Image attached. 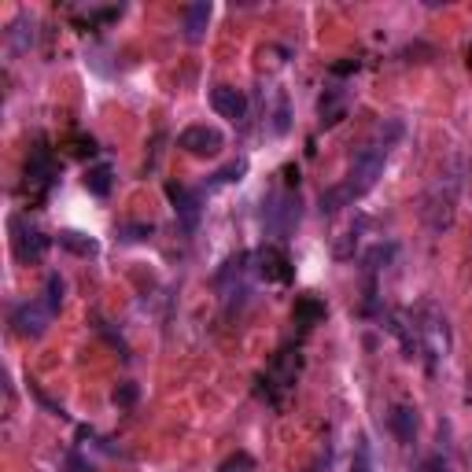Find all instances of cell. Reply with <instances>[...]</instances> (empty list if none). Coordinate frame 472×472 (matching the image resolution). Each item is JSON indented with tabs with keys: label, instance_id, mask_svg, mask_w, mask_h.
I'll return each instance as SVG.
<instances>
[{
	"label": "cell",
	"instance_id": "obj_27",
	"mask_svg": "<svg viewBox=\"0 0 472 472\" xmlns=\"http://www.w3.org/2000/svg\"><path fill=\"white\" fill-rule=\"evenodd\" d=\"M74 144H78V148H74L78 155H85V151L92 155V151H97V141H92V137H74Z\"/></svg>",
	"mask_w": 472,
	"mask_h": 472
},
{
	"label": "cell",
	"instance_id": "obj_16",
	"mask_svg": "<svg viewBox=\"0 0 472 472\" xmlns=\"http://www.w3.org/2000/svg\"><path fill=\"white\" fill-rule=\"evenodd\" d=\"M388 428L395 432V439H399L402 447H410L414 435H417V410H414V406H391Z\"/></svg>",
	"mask_w": 472,
	"mask_h": 472
},
{
	"label": "cell",
	"instance_id": "obj_18",
	"mask_svg": "<svg viewBox=\"0 0 472 472\" xmlns=\"http://www.w3.org/2000/svg\"><path fill=\"white\" fill-rule=\"evenodd\" d=\"M56 244L67 247V251H74V255H82V259H89V255H97V251H100V240H92V236H85V233H78V229L56 233Z\"/></svg>",
	"mask_w": 472,
	"mask_h": 472
},
{
	"label": "cell",
	"instance_id": "obj_14",
	"mask_svg": "<svg viewBox=\"0 0 472 472\" xmlns=\"http://www.w3.org/2000/svg\"><path fill=\"white\" fill-rule=\"evenodd\" d=\"M395 244L388 240V244H373L369 251H365V259H362V270H365V277H369V310H373V296H376V273H381L391 259H395Z\"/></svg>",
	"mask_w": 472,
	"mask_h": 472
},
{
	"label": "cell",
	"instance_id": "obj_15",
	"mask_svg": "<svg viewBox=\"0 0 472 472\" xmlns=\"http://www.w3.org/2000/svg\"><path fill=\"white\" fill-rule=\"evenodd\" d=\"M325 313H329L325 299H318V296H299V299H296V310H292V322H296L303 332H310L313 325L325 322Z\"/></svg>",
	"mask_w": 472,
	"mask_h": 472
},
{
	"label": "cell",
	"instance_id": "obj_13",
	"mask_svg": "<svg viewBox=\"0 0 472 472\" xmlns=\"http://www.w3.org/2000/svg\"><path fill=\"white\" fill-rule=\"evenodd\" d=\"M348 104H351V92L343 89V85L325 89V97H322V104H318V111H322V125H325V130H332L336 122L348 118Z\"/></svg>",
	"mask_w": 472,
	"mask_h": 472
},
{
	"label": "cell",
	"instance_id": "obj_5",
	"mask_svg": "<svg viewBox=\"0 0 472 472\" xmlns=\"http://www.w3.org/2000/svg\"><path fill=\"white\" fill-rule=\"evenodd\" d=\"M262 222L273 236L288 240V233L299 226V196L288 193V188H277V193H270L266 200V210H262Z\"/></svg>",
	"mask_w": 472,
	"mask_h": 472
},
{
	"label": "cell",
	"instance_id": "obj_9",
	"mask_svg": "<svg viewBox=\"0 0 472 472\" xmlns=\"http://www.w3.org/2000/svg\"><path fill=\"white\" fill-rule=\"evenodd\" d=\"M52 318H56V310L48 306V299L41 296V299H30V303H22L19 310H15V329H19V336H30V339H38V336H45L48 332V325H52Z\"/></svg>",
	"mask_w": 472,
	"mask_h": 472
},
{
	"label": "cell",
	"instance_id": "obj_2",
	"mask_svg": "<svg viewBox=\"0 0 472 472\" xmlns=\"http://www.w3.org/2000/svg\"><path fill=\"white\" fill-rule=\"evenodd\" d=\"M458 200H461V163H454L451 170L439 174V177L432 181V188L425 193L421 214H425V222H428L432 233H443V229L454 226Z\"/></svg>",
	"mask_w": 472,
	"mask_h": 472
},
{
	"label": "cell",
	"instance_id": "obj_21",
	"mask_svg": "<svg viewBox=\"0 0 472 472\" xmlns=\"http://www.w3.org/2000/svg\"><path fill=\"white\" fill-rule=\"evenodd\" d=\"M288 118H292V115H288V97H285V92H277V111H273V133H277V137L288 133V125H292Z\"/></svg>",
	"mask_w": 472,
	"mask_h": 472
},
{
	"label": "cell",
	"instance_id": "obj_23",
	"mask_svg": "<svg viewBox=\"0 0 472 472\" xmlns=\"http://www.w3.org/2000/svg\"><path fill=\"white\" fill-rule=\"evenodd\" d=\"M111 399H115V406H133V402L141 399V388H137L133 381H125V384H118V388H115V395H111Z\"/></svg>",
	"mask_w": 472,
	"mask_h": 472
},
{
	"label": "cell",
	"instance_id": "obj_24",
	"mask_svg": "<svg viewBox=\"0 0 472 472\" xmlns=\"http://www.w3.org/2000/svg\"><path fill=\"white\" fill-rule=\"evenodd\" d=\"M45 299H48V306L59 313V306H63V280H59L56 273L48 277V285H45Z\"/></svg>",
	"mask_w": 472,
	"mask_h": 472
},
{
	"label": "cell",
	"instance_id": "obj_3",
	"mask_svg": "<svg viewBox=\"0 0 472 472\" xmlns=\"http://www.w3.org/2000/svg\"><path fill=\"white\" fill-rule=\"evenodd\" d=\"M410 322H414V332H417V343H421V355L428 358V369H435L451 355V325H447V313L439 310L432 299L417 303V310H410Z\"/></svg>",
	"mask_w": 472,
	"mask_h": 472
},
{
	"label": "cell",
	"instance_id": "obj_1",
	"mask_svg": "<svg viewBox=\"0 0 472 472\" xmlns=\"http://www.w3.org/2000/svg\"><path fill=\"white\" fill-rule=\"evenodd\" d=\"M402 133V125L399 122H391V130H388V137H381V141H373V144H365L358 155H355V163H351V170H348V181H339L343 185V193L351 196V203L355 200H362L369 188L381 181V174H384V163H388V148H391V141Z\"/></svg>",
	"mask_w": 472,
	"mask_h": 472
},
{
	"label": "cell",
	"instance_id": "obj_25",
	"mask_svg": "<svg viewBox=\"0 0 472 472\" xmlns=\"http://www.w3.org/2000/svg\"><path fill=\"white\" fill-rule=\"evenodd\" d=\"M155 229L151 226H125L122 229V240H130V244H137V240H148Z\"/></svg>",
	"mask_w": 472,
	"mask_h": 472
},
{
	"label": "cell",
	"instance_id": "obj_10",
	"mask_svg": "<svg viewBox=\"0 0 472 472\" xmlns=\"http://www.w3.org/2000/svg\"><path fill=\"white\" fill-rule=\"evenodd\" d=\"M48 236L34 226H26L22 218H12V251H15V259L19 262H38L45 251H48Z\"/></svg>",
	"mask_w": 472,
	"mask_h": 472
},
{
	"label": "cell",
	"instance_id": "obj_22",
	"mask_svg": "<svg viewBox=\"0 0 472 472\" xmlns=\"http://www.w3.org/2000/svg\"><path fill=\"white\" fill-rule=\"evenodd\" d=\"M218 472H255V458L240 451V454L226 458V461H222V468H218Z\"/></svg>",
	"mask_w": 472,
	"mask_h": 472
},
{
	"label": "cell",
	"instance_id": "obj_7",
	"mask_svg": "<svg viewBox=\"0 0 472 472\" xmlns=\"http://www.w3.org/2000/svg\"><path fill=\"white\" fill-rule=\"evenodd\" d=\"M177 148H185L188 155H196V159H214V155H222L226 137H222L218 125L196 122V125H188V130L177 137Z\"/></svg>",
	"mask_w": 472,
	"mask_h": 472
},
{
	"label": "cell",
	"instance_id": "obj_4",
	"mask_svg": "<svg viewBox=\"0 0 472 472\" xmlns=\"http://www.w3.org/2000/svg\"><path fill=\"white\" fill-rule=\"evenodd\" d=\"M296 376H299V351H292V348L277 351L273 362L266 365V373L259 376V395H266L270 402H280L292 391Z\"/></svg>",
	"mask_w": 472,
	"mask_h": 472
},
{
	"label": "cell",
	"instance_id": "obj_28",
	"mask_svg": "<svg viewBox=\"0 0 472 472\" xmlns=\"http://www.w3.org/2000/svg\"><path fill=\"white\" fill-rule=\"evenodd\" d=\"M351 472H373V468H369V458H365V447L358 451V458H355V465H351Z\"/></svg>",
	"mask_w": 472,
	"mask_h": 472
},
{
	"label": "cell",
	"instance_id": "obj_11",
	"mask_svg": "<svg viewBox=\"0 0 472 472\" xmlns=\"http://www.w3.org/2000/svg\"><path fill=\"white\" fill-rule=\"evenodd\" d=\"M167 196L174 203V214H177V222L193 233L200 226V214H203V203H200V193H193V188H185V185H167Z\"/></svg>",
	"mask_w": 472,
	"mask_h": 472
},
{
	"label": "cell",
	"instance_id": "obj_12",
	"mask_svg": "<svg viewBox=\"0 0 472 472\" xmlns=\"http://www.w3.org/2000/svg\"><path fill=\"white\" fill-rule=\"evenodd\" d=\"M210 107L222 118H229V122H244L247 118V97L240 89H233V85H214L210 89Z\"/></svg>",
	"mask_w": 472,
	"mask_h": 472
},
{
	"label": "cell",
	"instance_id": "obj_8",
	"mask_svg": "<svg viewBox=\"0 0 472 472\" xmlns=\"http://www.w3.org/2000/svg\"><path fill=\"white\" fill-rule=\"evenodd\" d=\"M255 273L262 280H270V285H288V280L296 277L288 251L280 247V244H266V247L255 251Z\"/></svg>",
	"mask_w": 472,
	"mask_h": 472
},
{
	"label": "cell",
	"instance_id": "obj_26",
	"mask_svg": "<svg viewBox=\"0 0 472 472\" xmlns=\"http://www.w3.org/2000/svg\"><path fill=\"white\" fill-rule=\"evenodd\" d=\"M417 472H451L447 468V461L443 458H428V461H421V468Z\"/></svg>",
	"mask_w": 472,
	"mask_h": 472
},
{
	"label": "cell",
	"instance_id": "obj_17",
	"mask_svg": "<svg viewBox=\"0 0 472 472\" xmlns=\"http://www.w3.org/2000/svg\"><path fill=\"white\" fill-rule=\"evenodd\" d=\"M210 4H207V0H200V4H193V8H188L185 12V38L188 41H203V34H207V22H210Z\"/></svg>",
	"mask_w": 472,
	"mask_h": 472
},
{
	"label": "cell",
	"instance_id": "obj_6",
	"mask_svg": "<svg viewBox=\"0 0 472 472\" xmlns=\"http://www.w3.org/2000/svg\"><path fill=\"white\" fill-rule=\"evenodd\" d=\"M56 177H59V159L45 144H38L26 159V193H30V200L41 203L48 196V188L56 185Z\"/></svg>",
	"mask_w": 472,
	"mask_h": 472
},
{
	"label": "cell",
	"instance_id": "obj_19",
	"mask_svg": "<svg viewBox=\"0 0 472 472\" xmlns=\"http://www.w3.org/2000/svg\"><path fill=\"white\" fill-rule=\"evenodd\" d=\"M111 185H115V170H111V163H97V167H89L85 170V188L97 200H104L107 193H111Z\"/></svg>",
	"mask_w": 472,
	"mask_h": 472
},
{
	"label": "cell",
	"instance_id": "obj_20",
	"mask_svg": "<svg viewBox=\"0 0 472 472\" xmlns=\"http://www.w3.org/2000/svg\"><path fill=\"white\" fill-rule=\"evenodd\" d=\"M244 174H247V159H233V163H226L222 170H214V174L207 177V193H214V188H226V185H236Z\"/></svg>",
	"mask_w": 472,
	"mask_h": 472
}]
</instances>
